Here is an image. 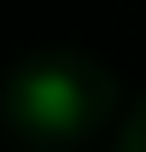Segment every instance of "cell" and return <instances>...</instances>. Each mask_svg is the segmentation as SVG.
I'll return each mask as SVG.
<instances>
[{"mask_svg":"<svg viewBox=\"0 0 146 152\" xmlns=\"http://www.w3.org/2000/svg\"><path fill=\"white\" fill-rule=\"evenodd\" d=\"M29 111H35V123H47V129H64L76 117V82L70 76H35L29 82Z\"/></svg>","mask_w":146,"mask_h":152,"instance_id":"cell-1","label":"cell"}]
</instances>
